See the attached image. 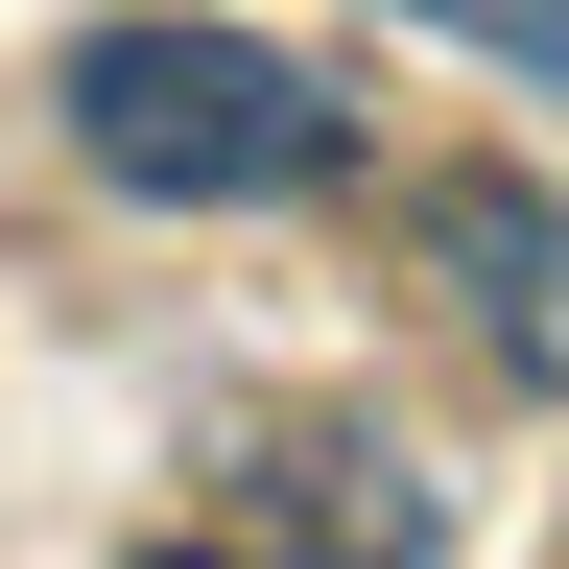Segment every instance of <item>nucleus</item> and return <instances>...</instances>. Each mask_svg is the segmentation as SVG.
I'll return each mask as SVG.
<instances>
[{
    "mask_svg": "<svg viewBox=\"0 0 569 569\" xmlns=\"http://www.w3.org/2000/svg\"><path fill=\"white\" fill-rule=\"evenodd\" d=\"M142 569H213V546H142Z\"/></svg>",
    "mask_w": 569,
    "mask_h": 569,
    "instance_id": "20e7f679",
    "label": "nucleus"
},
{
    "mask_svg": "<svg viewBox=\"0 0 569 569\" xmlns=\"http://www.w3.org/2000/svg\"><path fill=\"white\" fill-rule=\"evenodd\" d=\"M48 119H71V167L142 190V213H309L356 167V96H309L261 24H96Z\"/></svg>",
    "mask_w": 569,
    "mask_h": 569,
    "instance_id": "f257e3e1",
    "label": "nucleus"
},
{
    "mask_svg": "<svg viewBox=\"0 0 569 569\" xmlns=\"http://www.w3.org/2000/svg\"><path fill=\"white\" fill-rule=\"evenodd\" d=\"M380 24H451V48H498V71H569V0H380Z\"/></svg>",
    "mask_w": 569,
    "mask_h": 569,
    "instance_id": "7ed1b4c3",
    "label": "nucleus"
},
{
    "mask_svg": "<svg viewBox=\"0 0 569 569\" xmlns=\"http://www.w3.org/2000/svg\"><path fill=\"white\" fill-rule=\"evenodd\" d=\"M427 238L475 261V332L522 356V380H569V213H546L522 167H451V190H427Z\"/></svg>",
    "mask_w": 569,
    "mask_h": 569,
    "instance_id": "f03ea898",
    "label": "nucleus"
}]
</instances>
